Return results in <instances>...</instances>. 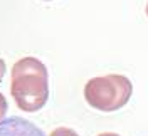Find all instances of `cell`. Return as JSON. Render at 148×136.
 I'll return each mask as SVG.
<instances>
[{
	"label": "cell",
	"instance_id": "5",
	"mask_svg": "<svg viewBox=\"0 0 148 136\" xmlns=\"http://www.w3.org/2000/svg\"><path fill=\"white\" fill-rule=\"evenodd\" d=\"M7 99H5V96L0 92V121H3L5 119V114H7Z\"/></svg>",
	"mask_w": 148,
	"mask_h": 136
},
{
	"label": "cell",
	"instance_id": "3",
	"mask_svg": "<svg viewBox=\"0 0 148 136\" xmlns=\"http://www.w3.org/2000/svg\"><path fill=\"white\" fill-rule=\"evenodd\" d=\"M0 136H46L44 131L25 118L12 116L0 121Z\"/></svg>",
	"mask_w": 148,
	"mask_h": 136
},
{
	"label": "cell",
	"instance_id": "2",
	"mask_svg": "<svg viewBox=\"0 0 148 136\" xmlns=\"http://www.w3.org/2000/svg\"><path fill=\"white\" fill-rule=\"evenodd\" d=\"M133 92V84L126 76L108 74L92 77L84 86V99L92 109L113 113L128 104Z\"/></svg>",
	"mask_w": 148,
	"mask_h": 136
},
{
	"label": "cell",
	"instance_id": "1",
	"mask_svg": "<svg viewBox=\"0 0 148 136\" xmlns=\"http://www.w3.org/2000/svg\"><path fill=\"white\" fill-rule=\"evenodd\" d=\"M10 92L18 109L37 113L49 99L47 67L37 57H22L12 67Z\"/></svg>",
	"mask_w": 148,
	"mask_h": 136
},
{
	"label": "cell",
	"instance_id": "9",
	"mask_svg": "<svg viewBox=\"0 0 148 136\" xmlns=\"http://www.w3.org/2000/svg\"><path fill=\"white\" fill-rule=\"evenodd\" d=\"M147 15H148V3H147Z\"/></svg>",
	"mask_w": 148,
	"mask_h": 136
},
{
	"label": "cell",
	"instance_id": "4",
	"mask_svg": "<svg viewBox=\"0 0 148 136\" xmlns=\"http://www.w3.org/2000/svg\"><path fill=\"white\" fill-rule=\"evenodd\" d=\"M47 136H79L74 129H71V128H64V126H61V128H56V129H52L51 133Z\"/></svg>",
	"mask_w": 148,
	"mask_h": 136
},
{
	"label": "cell",
	"instance_id": "6",
	"mask_svg": "<svg viewBox=\"0 0 148 136\" xmlns=\"http://www.w3.org/2000/svg\"><path fill=\"white\" fill-rule=\"evenodd\" d=\"M5 69H7L5 67V61L0 57V82L3 81V77H5Z\"/></svg>",
	"mask_w": 148,
	"mask_h": 136
},
{
	"label": "cell",
	"instance_id": "7",
	"mask_svg": "<svg viewBox=\"0 0 148 136\" xmlns=\"http://www.w3.org/2000/svg\"><path fill=\"white\" fill-rule=\"evenodd\" d=\"M98 136H120L118 133H101V135H98Z\"/></svg>",
	"mask_w": 148,
	"mask_h": 136
},
{
	"label": "cell",
	"instance_id": "8",
	"mask_svg": "<svg viewBox=\"0 0 148 136\" xmlns=\"http://www.w3.org/2000/svg\"><path fill=\"white\" fill-rule=\"evenodd\" d=\"M42 2H52V0H42Z\"/></svg>",
	"mask_w": 148,
	"mask_h": 136
}]
</instances>
